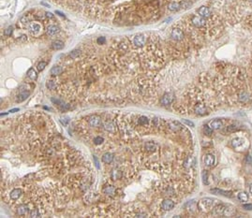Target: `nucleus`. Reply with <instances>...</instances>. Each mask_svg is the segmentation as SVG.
<instances>
[{
	"label": "nucleus",
	"mask_w": 252,
	"mask_h": 218,
	"mask_svg": "<svg viewBox=\"0 0 252 218\" xmlns=\"http://www.w3.org/2000/svg\"><path fill=\"white\" fill-rule=\"evenodd\" d=\"M216 206V201L211 198H201L200 202L198 203V207L201 212L207 213L209 211L213 210V208Z\"/></svg>",
	"instance_id": "f257e3e1"
},
{
	"label": "nucleus",
	"mask_w": 252,
	"mask_h": 218,
	"mask_svg": "<svg viewBox=\"0 0 252 218\" xmlns=\"http://www.w3.org/2000/svg\"><path fill=\"white\" fill-rule=\"evenodd\" d=\"M248 145H249L248 141L245 138H240V137L234 138L232 141V148L235 149L236 151L238 152H242V151H245V150H247L248 148Z\"/></svg>",
	"instance_id": "f03ea898"
},
{
	"label": "nucleus",
	"mask_w": 252,
	"mask_h": 218,
	"mask_svg": "<svg viewBox=\"0 0 252 218\" xmlns=\"http://www.w3.org/2000/svg\"><path fill=\"white\" fill-rule=\"evenodd\" d=\"M146 41H147V38H146V36L144 35V34H137V35L134 36L133 39H132L133 45L138 48L144 46L145 44H146Z\"/></svg>",
	"instance_id": "7ed1b4c3"
},
{
	"label": "nucleus",
	"mask_w": 252,
	"mask_h": 218,
	"mask_svg": "<svg viewBox=\"0 0 252 218\" xmlns=\"http://www.w3.org/2000/svg\"><path fill=\"white\" fill-rule=\"evenodd\" d=\"M203 163L206 168H212L216 163V156L212 153H206L203 157Z\"/></svg>",
	"instance_id": "20e7f679"
},
{
	"label": "nucleus",
	"mask_w": 252,
	"mask_h": 218,
	"mask_svg": "<svg viewBox=\"0 0 252 218\" xmlns=\"http://www.w3.org/2000/svg\"><path fill=\"white\" fill-rule=\"evenodd\" d=\"M191 23L196 27H203L206 24V20L200 15H195L191 18Z\"/></svg>",
	"instance_id": "39448f33"
},
{
	"label": "nucleus",
	"mask_w": 252,
	"mask_h": 218,
	"mask_svg": "<svg viewBox=\"0 0 252 218\" xmlns=\"http://www.w3.org/2000/svg\"><path fill=\"white\" fill-rule=\"evenodd\" d=\"M194 112L196 113L197 115L203 116L209 113V110L207 109V107L204 106L203 104H196L194 106Z\"/></svg>",
	"instance_id": "423d86ee"
},
{
	"label": "nucleus",
	"mask_w": 252,
	"mask_h": 218,
	"mask_svg": "<svg viewBox=\"0 0 252 218\" xmlns=\"http://www.w3.org/2000/svg\"><path fill=\"white\" fill-rule=\"evenodd\" d=\"M101 117L98 115H91L88 117V124L92 127H98L101 124Z\"/></svg>",
	"instance_id": "0eeeda50"
},
{
	"label": "nucleus",
	"mask_w": 252,
	"mask_h": 218,
	"mask_svg": "<svg viewBox=\"0 0 252 218\" xmlns=\"http://www.w3.org/2000/svg\"><path fill=\"white\" fill-rule=\"evenodd\" d=\"M171 37L173 40L180 41L184 38L185 35H184V32L181 29H179V28H173L171 32Z\"/></svg>",
	"instance_id": "6e6552de"
},
{
	"label": "nucleus",
	"mask_w": 252,
	"mask_h": 218,
	"mask_svg": "<svg viewBox=\"0 0 252 218\" xmlns=\"http://www.w3.org/2000/svg\"><path fill=\"white\" fill-rule=\"evenodd\" d=\"M172 100H173V95L172 93H165L160 99V103L163 106H169L172 102Z\"/></svg>",
	"instance_id": "1a4fd4ad"
},
{
	"label": "nucleus",
	"mask_w": 252,
	"mask_h": 218,
	"mask_svg": "<svg viewBox=\"0 0 252 218\" xmlns=\"http://www.w3.org/2000/svg\"><path fill=\"white\" fill-rule=\"evenodd\" d=\"M137 124H139V126L141 127H148L149 126H150L151 124V121L150 119H149L148 117L146 116H144V115H141L137 118Z\"/></svg>",
	"instance_id": "9d476101"
},
{
	"label": "nucleus",
	"mask_w": 252,
	"mask_h": 218,
	"mask_svg": "<svg viewBox=\"0 0 252 218\" xmlns=\"http://www.w3.org/2000/svg\"><path fill=\"white\" fill-rule=\"evenodd\" d=\"M28 30H29V32L32 35H37L41 31V26L38 23L33 22V23L29 24V26H28Z\"/></svg>",
	"instance_id": "9b49d317"
},
{
	"label": "nucleus",
	"mask_w": 252,
	"mask_h": 218,
	"mask_svg": "<svg viewBox=\"0 0 252 218\" xmlns=\"http://www.w3.org/2000/svg\"><path fill=\"white\" fill-rule=\"evenodd\" d=\"M175 202H173L172 199L170 198H166L164 201H162L161 202V208L164 211H171L175 208Z\"/></svg>",
	"instance_id": "f8f14e48"
},
{
	"label": "nucleus",
	"mask_w": 252,
	"mask_h": 218,
	"mask_svg": "<svg viewBox=\"0 0 252 218\" xmlns=\"http://www.w3.org/2000/svg\"><path fill=\"white\" fill-rule=\"evenodd\" d=\"M197 12H198L199 15L203 17V18H208V17H210L212 15L211 9L209 8H207V7H205V6H203V7H201V8H199L197 9Z\"/></svg>",
	"instance_id": "ddd939ff"
},
{
	"label": "nucleus",
	"mask_w": 252,
	"mask_h": 218,
	"mask_svg": "<svg viewBox=\"0 0 252 218\" xmlns=\"http://www.w3.org/2000/svg\"><path fill=\"white\" fill-rule=\"evenodd\" d=\"M23 194V191L21 188H15L13 189V190L9 193V198L10 199H12V201H17L21 196H22Z\"/></svg>",
	"instance_id": "4468645a"
},
{
	"label": "nucleus",
	"mask_w": 252,
	"mask_h": 218,
	"mask_svg": "<svg viewBox=\"0 0 252 218\" xmlns=\"http://www.w3.org/2000/svg\"><path fill=\"white\" fill-rule=\"evenodd\" d=\"M168 127L172 131H179L182 129V124H181L179 122H176V121H170L168 123Z\"/></svg>",
	"instance_id": "2eb2a0df"
},
{
	"label": "nucleus",
	"mask_w": 252,
	"mask_h": 218,
	"mask_svg": "<svg viewBox=\"0 0 252 218\" xmlns=\"http://www.w3.org/2000/svg\"><path fill=\"white\" fill-rule=\"evenodd\" d=\"M209 126H211V128L213 130H218L220 129V128L223 127V122L218 119H216V120H212L210 124H209Z\"/></svg>",
	"instance_id": "dca6fc26"
},
{
	"label": "nucleus",
	"mask_w": 252,
	"mask_h": 218,
	"mask_svg": "<svg viewBox=\"0 0 252 218\" xmlns=\"http://www.w3.org/2000/svg\"><path fill=\"white\" fill-rule=\"evenodd\" d=\"M123 177V172L120 170H113L111 173V179L112 181H118L121 180Z\"/></svg>",
	"instance_id": "f3484780"
},
{
	"label": "nucleus",
	"mask_w": 252,
	"mask_h": 218,
	"mask_svg": "<svg viewBox=\"0 0 252 218\" xmlns=\"http://www.w3.org/2000/svg\"><path fill=\"white\" fill-rule=\"evenodd\" d=\"M29 95H30V92L28 91V90H23V91H21L20 94L17 96L16 101L18 102V103L19 102H23V101L26 100V99L28 98V96H29Z\"/></svg>",
	"instance_id": "a211bd4d"
},
{
	"label": "nucleus",
	"mask_w": 252,
	"mask_h": 218,
	"mask_svg": "<svg viewBox=\"0 0 252 218\" xmlns=\"http://www.w3.org/2000/svg\"><path fill=\"white\" fill-rule=\"evenodd\" d=\"M187 210V212H189L191 213H195L197 212L198 210V206H197V203L195 201H189L186 204V206H185Z\"/></svg>",
	"instance_id": "6ab92c4d"
},
{
	"label": "nucleus",
	"mask_w": 252,
	"mask_h": 218,
	"mask_svg": "<svg viewBox=\"0 0 252 218\" xmlns=\"http://www.w3.org/2000/svg\"><path fill=\"white\" fill-rule=\"evenodd\" d=\"M196 164V160L193 156H189L187 157V159L184 161V167L186 169H190V168L194 167V165Z\"/></svg>",
	"instance_id": "aec40b11"
},
{
	"label": "nucleus",
	"mask_w": 252,
	"mask_h": 218,
	"mask_svg": "<svg viewBox=\"0 0 252 218\" xmlns=\"http://www.w3.org/2000/svg\"><path fill=\"white\" fill-rule=\"evenodd\" d=\"M29 212V207L26 204H21L20 206H18L17 208V213L19 215H26Z\"/></svg>",
	"instance_id": "412c9836"
},
{
	"label": "nucleus",
	"mask_w": 252,
	"mask_h": 218,
	"mask_svg": "<svg viewBox=\"0 0 252 218\" xmlns=\"http://www.w3.org/2000/svg\"><path fill=\"white\" fill-rule=\"evenodd\" d=\"M103 193L105 195L110 196H115L116 194V189L115 186H112V185H108L103 189Z\"/></svg>",
	"instance_id": "4be33fe9"
},
{
	"label": "nucleus",
	"mask_w": 252,
	"mask_h": 218,
	"mask_svg": "<svg viewBox=\"0 0 252 218\" xmlns=\"http://www.w3.org/2000/svg\"><path fill=\"white\" fill-rule=\"evenodd\" d=\"M157 149H158L157 143H155V142H153V141L145 142V144H144V150H146V151H148V152H155Z\"/></svg>",
	"instance_id": "5701e85b"
},
{
	"label": "nucleus",
	"mask_w": 252,
	"mask_h": 218,
	"mask_svg": "<svg viewBox=\"0 0 252 218\" xmlns=\"http://www.w3.org/2000/svg\"><path fill=\"white\" fill-rule=\"evenodd\" d=\"M211 193L215 195H221V196H232V193L229 191H225V190H221V189L216 188V189H211Z\"/></svg>",
	"instance_id": "b1692460"
},
{
	"label": "nucleus",
	"mask_w": 252,
	"mask_h": 218,
	"mask_svg": "<svg viewBox=\"0 0 252 218\" xmlns=\"http://www.w3.org/2000/svg\"><path fill=\"white\" fill-rule=\"evenodd\" d=\"M51 47L53 50H55V51H58V50H61L64 48V42L62 40H59V39H56L52 42Z\"/></svg>",
	"instance_id": "393cba45"
},
{
	"label": "nucleus",
	"mask_w": 252,
	"mask_h": 218,
	"mask_svg": "<svg viewBox=\"0 0 252 218\" xmlns=\"http://www.w3.org/2000/svg\"><path fill=\"white\" fill-rule=\"evenodd\" d=\"M46 32H47V34L49 36H54V35L57 34L59 32V27L57 26H55V24H51V26H49L47 27V30H46Z\"/></svg>",
	"instance_id": "a878e982"
},
{
	"label": "nucleus",
	"mask_w": 252,
	"mask_h": 218,
	"mask_svg": "<svg viewBox=\"0 0 252 218\" xmlns=\"http://www.w3.org/2000/svg\"><path fill=\"white\" fill-rule=\"evenodd\" d=\"M225 208H226L225 205L218 204V205H216L214 208H213V212H214V213L218 214V215H222V214L224 213Z\"/></svg>",
	"instance_id": "bb28decb"
},
{
	"label": "nucleus",
	"mask_w": 252,
	"mask_h": 218,
	"mask_svg": "<svg viewBox=\"0 0 252 218\" xmlns=\"http://www.w3.org/2000/svg\"><path fill=\"white\" fill-rule=\"evenodd\" d=\"M113 155L112 153H105L103 155H102V161L105 164H111L113 161Z\"/></svg>",
	"instance_id": "cd10ccee"
},
{
	"label": "nucleus",
	"mask_w": 252,
	"mask_h": 218,
	"mask_svg": "<svg viewBox=\"0 0 252 218\" xmlns=\"http://www.w3.org/2000/svg\"><path fill=\"white\" fill-rule=\"evenodd\" d=\"M50 72H51V75H53V76H58V75L62 74L63 69L59 66H55L51 69V71H50Z\"/></svg>",
	"instance_id": "c85d7f7f"
},
{
	"label": "nucleus",
	"mask_w": 252,
	"mask_h": 218,
	"mask_svg": "<svg viewBox=\"0 0 252 218\" xmlns=\"http://www.w3.org/2000/svg\"><path fill=\"white\" fill-rule=\"evenodd\" d=\"M180 9H181L180 2H172L168 6V9L170 10V11H172V12H175V11H177V10H179Z\"/></svg>",
	"instance_id": "c756f323"
},
{
	"label": "nucleus",
	"mask_w": 252,
	"mask_h": 218,
	"mask_svg": "<svg viewBox=\"0 0 252 218\" xmlns=\"http://www.w3.org/2000/svg\"><path fill=\"white\" fill-rule=\"evenodd\" d=\"M237 198H238V201H241V202H247L248 201V195L247 194L245 191H241L239 192L238 194H237Z\"/></svg>",
	"instance_id": "7c9ffc66"
},
{
	"label": "nucleus",
	"mask_w": 252,
	"mask_h": 218,
	"mask_svg": "<svg viewBox=\"0 0 252 218\" xmlns=\"http://www.w3.org/2000/svg\"><path fill=\"white\" fill-rule=\"evenodd\" d=\"M237 130H238V127H237L236 126H233V124H230V126H228L227 127H225V129L222 132L224 134H229V133H233V132H235Z\"/></svg>",
	"instance_id": "2f4dec72"
},
{
	"label": "nucleus",
	"mask_w": 252,
	"mask_h": 218,
	"mask_svg": "<svg viewBox=\"0 0 252 218\" xmlns=\"http://www.w3.org/2000/svg\"><path fill=\"white\" fill-rule=\"evenodd\" d=\"M238 99L240 102H247L248 99H249V96L247 92H241L240 94L238 95Z\"/></svg>",
	"instance_id": "473e14b6"
},
{
	"label": "nucleus",
	"mask_w": 252,
	"mask_h": 218,
	"mask_svg": "<svg viewBox=\"0 0 252 218\" xmlns=\"http://www.w3.org/2000/svg\"><path fill=\"white\" fill-rule=\"evenodd\" d=\"M234 213H235V210H234L233 208H232V207H226L225 211H224V213H223V215H225V216H232V215H234Z\"/></svg>",
	"instance_id": "72a5a7b5"
},
{
	"label": "nucleus",
	"mask_w": 252,
	"mask_h": 218,
	"mask_svg": "<svg viewBox=\"0 0 252 218\" xmlns=\"http://www.w3.org/2000/svg\"><path fill=\"white\" fill-rule=\"evenodd\" d=\"M103 126H104V129L105 130H107V131H109V132H113L115 131V126H113V124L112 123V122H105L104 124H103Z\"/></svg>",
	"instance_id": "f704fd0d"
},
{
	"label": "nucleus",
	"mask_w": 252,
	"mask_h": 218,
	"mask_svg": "<svg viewBox=\"0 0 252 218\" xmlns=\"http://www.w3.org/2000/svg\"><path fill=\"white\" fill-rule=\"evenodd\" d=\"M27 76L29 77L31 80H36L37 77H38V74H37L36 71H35L34 69H30L27 71Z\"/></svg>",
	"instance_id": "c9c22d12"
},
{
	"label": "nucleus",
	"mask_w": 252,
	"mask_h": 218,
	"mask_svg": "<svg viewBox=\"0 0 252 218\" xmlns=\"http://www.w3.org/2000/svg\"><path fill=\"white\" fill-rule=\"evenodd\" d=\"M191 5H192V3L187 1V0H183V1L180 2L181 9H189L191 7Z\"/></svg>",
	"instance_id": "e433bc0d"
},
{
	"label": "nucleus",
	"mask_w": 252,
	"mask_h": 218,
	"mask_svg": "<svg viewBox=\"0 0 252 218\" xmlns=\"http://www.w3.org/2000/svg\"><path fill=\"white\" fill-rule=\"evenodd\" d=\"M80 54H81V51H80V50L75 49V50H73V51L70 52L69 56L71 57L72 59H75V58H77L78 56H80Z\"/></svg>",
	"instance_id": "4c0bfd02"
},
{
	"label": "nucleus",
	"mask_w": 252,
	"mask_h": 218,
	"mask_svg": "<svg viewBox=\"0 0 252 218\" xmlns=\"http://www.w3.org/2000/svg\"><path fill=\"white\" fill-rule=\"evenodd\" d=\"M46 66H47V63H46L45 61H40V63L38 64L37 69H38V71H42L46 67Z\"/></svg>",
	"instance_id": "58836bf2"
},
{
	"label": "nucleus",
	"mask_w": 252,
	"mask_h": 218,
	"mask_svg": "<svg viewBox=\"0 0 252 218\" xmlns=\"http://www.w3.org/2000/svg\"><path fill=\"white\" fill-rule=\"evenodd\" d=\"M30 216L31 217H40V212H38V210H37V209H32L30 211Z\"/></svg>",
	"instance_id": "ea45409f"
},
{
	"label": "nucleus",
	"mask_w": 252,
	"mask_h": 218,
	"mask_svg": "<svg viewBox=\"0 0 252 218\" xmlns=\"http://www.w3.org/2000/svg\"><path fill=\"white\" fill-rule=\"evenodd\" d=\"M46 87H47L49 90H54L55 88V83L53 81H48L46 83Z\"/></svg>",
	"instance_id": "a19ab883"
},
{
	"label": "nucleus",
	"mask_w": 252,
	"mask_h": 218,
	"mask_svg": "<svg viewBox=\"0 0 252 218\" xmlns=\"http://www.w3.org/2000/svg\"><path fill=\"white\" fill-rule=\"evenodd\" d=\"M103 141H104L103 138H102V137H99V136H98V137H96V138L94 139V143H95V144H97V145H99V144L103 143Z\"/></svg>",
	"instance_id": "79ce46f5"
},
{
	"label": "nucleus",
	"mask_w": 252,
	"mask_h": 218,
	"mask_svg": "<svg viewBox=\"0 0 252 218\" xmlns=\"http://www.w3.org/2000/svg\"><path fill=\"white\" fill-rule=\"evenodd\" d=\"M203 132H204V134L205 135H212V133H213V129L211 128V126H205L204 127H203Z\"/></svg>",
	"instance_id": "37998d69"
},
{
	"label": "nucleus",
	"mask_w": 252,
	"mask_h": 218,
	"mask_svg": "<svg viewBox=\"0 0 252 218\" xmlns=\"http://www.w3.org/2000/svg\"><path fill=\"white\" fill-rule=\"evenodd\" d=\"M12 32H13L12 26H9L8 28H7V29H5L4 34H5V36H7V37H9V36L12 35Z\"/></svg>",
	"instance_id": "c03bdc74"
},
{
	"label": "nucleus",
	"mask_w": 252,
	"mask_h": 218,
	"mask_svg": "<svg viewBox=\"0 0 252 218\" xmlns=\"http://www.w3.org/2000/svg\"><path fill=\"white\" fill-rule=\"evenodd\" d=\"M105 41H106V39H105V38H104V37H99V38L97 39V42H98V44H99V45H102V44H104V43H105Z\"/></svg>",
	"instance_id": "a18cd8bd"
},
{
	"label": "nucleus",
	"mask_w": 252,
	"mask_h": 218,
	"mask_svg": "<svg viewBox=\"0 0 252 218\" xmlns=\"http://www.w3.org/2000/svg\"><path fill=\"white\" fill-rule=\"evenodd\" d=\"M207 178H208L207 172L204 170L203 172V184H207Z\"/></svg>",
	"instance_id": "49530a36"
},
{
	"label": "nucleus",
	"mask_w": 252,
	"mask_h": 218,
	"mask_svg": "<svg viewBox=\"0 0 252 218\" xmlns=\"http://www.w3.org/2000/svg\"><path fill=\"white\" fill-rule=\"evenodd\" d=\"M20 22L22 23V24H27L28 23V17L27 16H24V17H22L20 19Z\"/></svg>",
	"instance_id": "de8ad7c7"
},
{
	"label": "nucleus",
	"mask_w": 252,
	"mask_h": 218,
	"mask_svg": "<svg viewBox=\"0 0 252 218\" xmlns=\"http://www.w3.org/2000/svg\"><path fill=\"white\" fill-rule=\"evenodd\" d=\"M243 208H244L245 210L251 211V210H252V204H244V205H243Z\"/></svg>",
	"instance_id": "09e8293b"
},
{
	"label": "nucleus",
	"mask_w": 252,
	"mask_h": 218,
	"mask_svg": "<svg viewBox=\"0 0 252 218\" xmlns=\"http://www.w3.org/2000/svg\"><path fill=\"white\" fill-rule=\"evenodd\" d=\"M183 123L187 124V126H194V124L192 122H190V121H189V120H183Z\"/></svg>",
	"instance_id": "8fccbe9b"
},
{
	"label": "nucleus",
	"mask_w": 252,
	"mask_h": 218,
	"mask_svg": "<svg viewBox=\"0 0 252 218\" xmlns=\"http://www.w3.org/2000/svg\"><path fill=\"white\" fill-rule=\"evenodd\" d=\"M27 39V37L26 35H23V36H21V37L19 38V41H26Z\"/></svg>",
	"instance_id": "3c124183"
},
{
	"label": "nucleus",
	"mask_w": 252,
	"mask_h": 218,
	"mask_svg": "<svg viewBox=\"0 0 252 218\" xmlns=\"http://www.w3.org/2000/svg\"><path fill=\"white\" fill-rule=\"evenodd\" d=\"M60 121H61V123L64 124V126H67V124H68V123H69V120L68 119H61Z\"/></svg>",
	"instance_id": "603ef678"
},
{
	"label": "nucleus",
	"mask_w": 252,
	"mask_h": 218,
	"mask_svg": "<svg viewBox=\"0 0 252 218\" xmlns=\"http://www.w3.org/2000/svg\"><path fill=\"white\" fill-rule=\"evenodd\" d=\"M46 14V17H48V18H54V15H53V13H51V12H46L45 13Z\"/></svg>",
	"instance_id": "864d4df0"
},
{
	"label": "nucleus",
	"mask_w": 252,
	"mask_h": 218,
	"mask_svg": "<svg viewBox=\"0 0 252 218\" xmlns=\"http://www.w3.org/2000/svg\"><path fill=\"white\" fill-rule=\"evenodd\" d=\"M94 160H95V162H96V166H97V168L98 169H99V165H98V158L97 157H94Z\"/></svg>",
	"instance_id": "5fc2aeb1"
},
{
	"label": "nucleus",
	"mask_w": 252,
	"mask_h": 218,
	"mask_svg": "<svg viewBox=\"0 0 252 218\" xmlns=\"http://www.w3.org/2000/svg\"><path fill=\"white\" fill-rule=\"evenodd\" d=\"M55 13H56V14H58V15H60L61 17H64V16H65V15H64V14H63L62 12H60L59 10H56V11H55Z\"/></svg>",
	"instance_id": "6e6d98bb"
},
{
	"label": "nucleus",
	"mask_w": 252,
	"mask_h": 218,
	"mask_svg": "<svg viewBox=\"0 0 252 218\" xmlns=\"http://www.w3.org/2000/svg\"><path fill=\"white\" fill-rule=\"evenodd\" d=\"M247 161L248 163H251V157H250L249 155H247Z\"/></svg>",
	"instance_id": "4d7b16f0"
},
{
	"label": "nucleus",
	"mask_w": 252,
	"mask_h": 218,
	"mask_svg": "<svg viewBox=\"0 0 252 218\" xmlns=\"http://www.w3.org/2000/svg\"><path fill=\"white\" fill-rule=\"evenodd\" d=\"M19 109H13V110H10L9 112H18Z\"/></svg>",
	"instance_id": "13d9d810"
},
{
	"label": "nucleus",
	"mask_w": 252,
	"mask_h": 218,
	"mask_svg": "<svg viewBox=\"0 0 252 218\" xmlns=\"http://www.w3.org/2000/svg\"><path fill=\"white\" fill-rule=\"evenodd\" d=\"M249 192H250V194L252 195V184H250V186H249Z\"/></svg>",
	"instance_id": "bf43d9fd"
},
{
	"label": "nucleus",
	"mask_w": 252,
	"mask_h": 218,
	"mask_svg": "<svg viewBox=\"0 0 252 218\" xmlns=\"http://www.w3.org/2000/svg\"><path fill=\"white\" fill-rule=\"evenodd\" d=\"M250 1H251V2H252V0H250Z\"/></svg>",
	"instance_id": "052dcab7"
}]
</instances>
